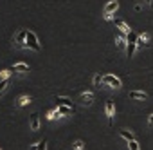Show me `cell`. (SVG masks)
<instances>
[{"label": "cell", "mask_w": 153, "mask_h": 150, "mask_svg": "<svg viewBox=\"0 0 153 150\" xmlns=\"http://www.w3.org/2000/svg\"><path fill=\"white\" fill-rule=\"evenodd\" d=\"M25 38H27V31H25V29H22V31L16 34V47H18V49L27 47V45H25Z\"/></svg>", "instance_id": "obj_4"}, {"label": "cell", "mask_w": 153, "mask_h": 150, "mask_svg": "<svg viewBox=\"0 0 153 150\" xmlns=\"http://www.w3.org/2000/svg\"><path fill=\"white\" fill-rule=\"evenodd\" d=\"M11 70H15V72H29L31 69H29L27 63H15V65L11 67Z\"/></svg>", "instance_id": "obj_8"}, {"label": "cell", "mask_w": 153, "mask_h": 150, "mask_svg": "<svg viewBox=\"0 0 153 150\" xmlns=\"http://www.w3.org/2000/svg\"><path fill=\"white\" fill-rule=\"evenodd\" d=\"M130 98H131V100H146L148 94H146V92H140V91H131V92H130Z\"/></svg>", "instance_id": "obj_10"}, {"label": "cell", "mask_w": 153, "mask_h": 150, "mask_svg": "<svg viewBox=\"0 0 153 150\" xmlns=\"http://www.w3.org/2000/svg\"><path fill=\"white\" fill-rule=\"evenodd\" d=\"M38 150H47V141H45V139L38 143Z\"/></svg>", "instance_id": "obj_19"}, {"label": "cell", "mask_w": 153, "mask_h": 150, "mask_svg": "<svg viewBox=\"0 0 153 150\" xmlns=\"http://www.w3.org/2000/svg\"><path fill=\"white\" fill-rule=\"evenodd\" d=\"M119 134H121V137H124L126 141H133L135 137H133V134L131 132H128V130H119Z\"/></svg>", "instance_id": "obj_15"}, {"label": "cell", "mask_w": 153, "mask_h": 150, "mask_svg": "<svg viewBox=\"0 0 153 150\" xmlns=\"http://www.w3.org/2000/svg\"><path fill=\"white\" fill-rule=\"evenodd\" d=\"M74 148H76V150H81V148H83V141H76V143H74Z\"/></svg>", "instance_id": "obj_21"}, {"label": "cell", "mask_w": 153, "mask_h": 150, "mask_svg": "<svg viewBox=\"0 0 153 150\" xmlns=\"http://www.w3.org/2000/svg\"><path fill=\"white\" fill-rule=\"evenodd\" d=\"M117 8H119V2H117V0H110V2L105 6L103 13H105V15H112V13H115V11H117Z\"/></svg>", "instance_id": "obj_3"}, {"label": "cell", "mask_w": 153, "mask_h": 150, "mask_svg": "<svg viewBox=\"0 0 153 150\" xmlns=\"http://www.w3.org/2000/svg\"><path fill=\"white\" fill-rule=\"evenodd\" d=\"M148 123H149V125H151V127H153V114H151V116H149V119H148Z\"/></svg>", "instance_id": "obj_23"}, {"label": "cell", "mask_w": 153, "mask_h": 150, "mask_svg": "<svg viewBox=\"0 0 153 150\" xmlns=\"http://www.w3.org/2000/svg\"><path fill=\"white\" fill-rule=\"evenodd\" d=\"M49 119H56V118H63V114L56 109V110H52V112H49V116H47Z\"/></svg>", "instance_id": "obj_17"}, {"label": "cell", "mask_w": 153, "mask_h": 150, "mask_svg": "<svg viewBox=\"0 0 153 150\" xmlns=\"http://www.w3.org/2000/svg\"><path fill=\"white\" fill-rule=\"evenodd\" d=\"M58 110H59L63 116H70V114L74 112V109H70V107H65V105H58Z\"/></svg>", "instance_id": "obj_14"}, {"label": "cell", "mask_w": 153, "mask_h": 150, "mask_svg": "<svg viewBox=\"0 0 153 150\" xmlns=\"http://www.w3.org/2000/svg\"><path fill=\"white\" fill-rule=\"evenodd\" d=\"M56 101H58V105H65V107H70V109H74V103H72V100H68V98L56 96Z\"/></svg>", "instance_id": "obj_9"}, {"label": "cell", "mask_w": 153, "mask_h": 150, "mask_svg": "<svg viewBox=\"0 0 153 150\" xmlns=\"http://www.w3.org/2000/svg\"><path fill=\"white\" fill-rule=\"evenodd\" d=\"M25 45L29 47V49H33V51H42V47H40V44H38V38H36V34L33 33V31H27V38H25Z\"/></svg>", "instance_id": "obj_1"}, {"label": "cell", "mask_w": 153, "mask_h": 150, "mask_svg": "<svg viewBox=\"0 0 153 150\" xmlns=\"http://www.w3.org/2000/svg\"><path fill=\"white\" fill-rule=\"evenodd\" d=\"M9 76V70H4V72H0V82H2V80H6Z\"/></svg>", "instance_id": "obj_22"}, {"label": "cell", "mask_w": 153, "mask_h": 150, "mask_svg": "<svg viewBox=\"0 0 153 150\" xmlns=\"http://www.w3.org/2000/svg\"><path fill=\"white\" fill-rule=\"evenodd\" d=\"M103 82V78H101V74H96V76H94V85H99Z\"/></svg>", "instance_id": "obj_20"}, {"label": "cell", "mask_w": 153, "mask_h": 150, "mask_svg": "<svg viewBox=\"0 0 153 150\" xmlns=\"http://www.w3.org/2000/svg\"><path fill=\"white\" fill-rule=\"evenodd\" d=\"M27 103H31V96H20L18 100H16V107H24V105H27Z\"/></svg>", "instance_id": "obj_13"}, {"label": "cell", "mask_w": 153, "mask_h": 150, "mask_svg": "<svg viewBox=\"0 0 153 150\" xmlns=\"http://www.w3.org/2000/svg\"><path fill=\"white\" fill-rule=\"evenodd\" d=\"M9 83H11V78H9V76H7L6 80H2V82H0V94H2V92L7 89V85H9Z\"/></svg>", "instance_id": "obj_16"}, {"label": "cell", "mask_w": 153, "mask_h": 150, "mask_svg": "<svg viewBox=\"0 0 153 150\" xmlns=\"http://www.w3.org/2000/svg\"><path fill=\"white\" fill-rule=\"evenodd\" d=\"M105 110H106L108 121L112 123V119H114V114H115V110H114V101H112V100H108V101H106V105H105Z\"/></svg>", "instance_id": "obj_6"}, {"label": "cell", "mask_w": 153, "mask_h": 150, "mask_svg": "<svg viewBox=\"0 0 153 150\" xmlns=\"http://www.w3.org/2000/svg\"><path fill=\"white\" fill-rule=\"evenodd\" d=\"M115 27L121 31V33H124V34H128L131 29H130V26L124 22V20H121V18H115Z\"/></svg>", "instance_id": "obj_5"}, {"label": "cell", "mask_w": 153, "mask_h": 150, "mask_svg": "<svg viewBox=\"0 0 153 150\" xmlns=\"http://www.w3.org/2000/svg\"><path fill=\"white\" fill-rule=\"evenodd\" d=\"M103 83L108 85V87H112V89H119L121 87V80L115 78V76H112V74H105V76H103Z\"/></svg>", "instance_id": "obj_2"}, {"label": "cell", "mask_w": 153, "mask_h": 150, "mask_svg": "<svg viewBox=\"0 0 153 150\" xmlns=\"http://www.w3.org/2000/svg\"><path fill=\"white\" fill-rule=\"evenodd\" d=\"M128 145H130V150H139V143L133 139V141H128Z\"/></svg>", "instance_id": "obj_18"}, {"label": "cell", "mask_w": 153, "mask_h": 150, "mask_svg": "<svg viewBox=\"0 0 153 150\" xmlns=\"http://www.w3.org/2000/svg\"><path fill=\"white\" fill-rule=\"evenodd\" d=\"M144 2H148V4H149V6H151V0H144Z\"/></svg>", "instance_id": "obj_24"}, {"label": "cell", "mask_w": 153, "mask_h": 150, "mask_svg": "<svg viewBox=\"0 0 153 150\" xmlns=\"http://www.w3.org/2000/svg\"><path fill=\"white\" fill-rule=\"evenodd\" d=\"M81 100H83L85 105H90V103L94 101V94H92V92H83V94H81Z\"/></svg>", "instance_id": "obj_12"}, {"label": "cell", "mask_w": 153, "mask_h": 150, "mask_svg": "<svg viewBox=\"0 0 153 150\" xmlns=\"http://www.w3.org/2000/svg\"><path fill=\"white\" fill-rule=\"evenodd\" d=\"M29 123H31V130H38V128H40V116H38L36 112H34V114H31Z\"/></svg>", "instance_id": "obj_7"}, {"label": "cell", "mask_w": 153, "mask_h": 150, "mask_svg": "<svg viewBox=\"0 0 153 150\" xmlns=\"http://www.w3.org/2000/svg\"><path fill=\"white\" fill-rule=\"evenodd\" d=\"M135 49H137V44H135V42H128V44H126V54H128V58L133 56Z\"/></svg>", "instance_id": "obj_11"}]
</instances>
